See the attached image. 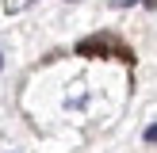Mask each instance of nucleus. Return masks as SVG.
Here are the masks:
<instances>
[{
	"mask_svg": "<svg viewBox=\"0 0 157 153\" xmlns=\"http://www.w3.org/2000/svg\"><path fill=\"white\" fill-rule=\"evenodd\" d=\"M107 50H111V42H107L104 35H96V38H84V42H77V58H107Z\"/></svg>",
	"mask_w": 157,
	"mask_h": 153,
	"instance_id": "nucleus-1",
	"label": "nucleus"
},
{
	"mask_svg": "<svg viewBox=\"0 0 157 153\" xmlns=\"http://www.w3.org/2000/svg\"><path fill=\"white\" fill-rule=\"evenodd\" d=\"M35 0H4V12L8 15H15V12H23V8H31Z\"/></svg>",
	"mask_w": 157,
	"mask_h": 153,
	"instance_id": "nucleus-2",
	"label": "nucleus"
},
{
	"mask_svg": "<svg viewBox=\"0 0 157 153\" xmlns=\"http://www.w3.org/2000/svg\"><path fill=\"white\" fill-rule=\"evenodd\" d=\"M146 142H150V145H157V122H153V126H146Z\"/></svg>",
	"mask_w": 157,
	"mask_h": 153,
	"instance_id": "nucleus-3",
	"label": "nucleus"
},
{
	"mask_svg": "<svg viewBox=\"0 0 157 153\" xmlns=\"http://www.w3.org/2000/svg\"><path fill=\"white\" fill-rule=\"evenodd\" d=\"M142 4H146V8H157V0H142Z\"/></svg>",
	"mask_w": 157,
	"mask_h": 153,
	"instance_id": "nucleus-4",
	"label": "nucleus"
},
{
	"mask_svg": "<svg viewBox=\"0 0 157 153\" xmlns=\"http://www.w3.org/2000/svg\"><path fill=\"white\" fill-rule=\"evenodd\" d=\"M0 69H4V58H0Z\"/></svg>",
	"mask_w": 157,
	"mask_h": 153,
	"instance_id": "nucleus-5",
	"label": "nucleus"
}]
</instances>
